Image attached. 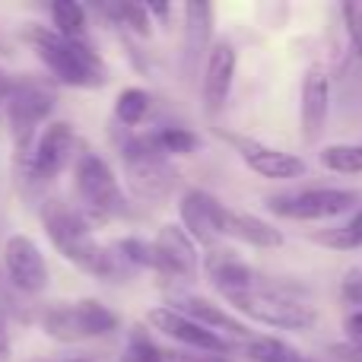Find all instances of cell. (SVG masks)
Returning a JSON list of instances; mask_svg holds the SVG:
<instances>
[{
	"instance_id": "obj_1",
	"label": "cell",
	"mask_w": 362,
	"mask_h": 362,
	"mask_svg": "<svg viewBox=\"0 0 362 362\" xmlns=\"http://www.w3.org/2000/svg\"><path fill=\"white\" fill-rule=\"evenodd\" d=\"M42 223L51 245L74 267H80L83 274L99 276V280L118 276V255H115V248H105L93 235V226L83 219V213L76 206L64 204V200H48L42 206Z\"/></svg>"
},
{
	"instance_id": "obj_2",
	"label": "cell",
	"mask_w": 362,
	"mask_h": 362,
	"mask_svg": "<svg viewBox=\"0 0 362 362\" xmlns=\"http://www.w3.org/2000/svg\"><path fill=\"white\" fill-rule=\"evenodd\" d=\"M25 38L32 42L35 54L42 57V64L48 67V74L57 83L74 89H99L108 83V67L99 57V51H93L83 38H64L54 29L45 25H29Z\"/></svg>"
},
{
	"instance_id": "obj_3",
	"label": "cell",
	"mask_w": 362,
	"mask_h": 362,
	"mask_svg": "<svg viewBox=\"0 0 362 362\" xmlns=\"http://www.w3.org/2000/svg\"><path fill=\"white\" fill-rule=\"evenodd\" d=\"M74 187H76V200L89 226L93 223H112V219L127 216V200L124 191L118 185L115 169L99 156V153L86 150L76 156L74 163Z\"/></svg>"
},
{
	"instance_id": "obj_4",
	"label": "cell",
	"mask_w": 362,
	"mask_h": 362,
	"mask_svg": "<svg viewBox=\"0 0 362 362\" xmlns=\"http://www.w3.org/2000/svg\"><path fill=\"white\" fill-rule=\"evenodd\" d=\"M121 165H124L134 197L146 200V204L169 200L181 178L178 169L169 163V156H163L146 137H131L121 144Z\"/></svg>"
},
{
	"instance_id": "obj_5",
	"label": "cell",
	"mask_w": 362,
	"mask_h": 362,
	"mask_svg": "<svg viewBox=\"0 0 362 362\" xmlns=\"http://www.w3.org/2000/svg\"><path fill=\"white\" fill-rule=\"evenodd\" d=\"M238 315L257 321V325L267 327H280V331H308L318 321V312H315L308 302L293 299L289 293L276 286H257V289H242V293H229L223 296Z\"/></svg>"
},
{
	"instance_id": "obj_6",
	"label": "cell",
	"mask_w": 362,
	"mask_h": 362,
	"mask_svg": "<svg viewBox=\"0 0 362 362\" xmlns=\"http://www.w3.org/2000/svg\"><path fill=\"white\" fill-rule=\"evenodd\" d=\"M54 89L38 76H19L10 83V95H6L4 108H6V121H10V134L16 144V156L23 163L29 156L32 144L38 137V124L54 112Z\"/></svg>"
},
{
	"instance_id": "obj_7",
	"label": "cell",
	"mask_w": 362,
	"mask_h": 362,
	"mask_svg": "<svg viewBox=\"0 0 362 362\" xmlns=\"http://www.w3.org/2000/svg\"><path fill=\"white\" fill-rule=\"evenodd\" d=\"M118 315L99 299H76L57 302L42 312V331L61 344H83V340H99L118 331Z\"/></svg>"
},
{
	"instance_id": "obj_8",
	"label": "cell",
	"mask_w": 362,
	"mask_h": 362,
	"mask_svg": "<svg viewBox=\"0 0 362 362\" xmlns=\"http://www.w3.org/2000/svg\"><path fill=\"white\" fill-rule=\"evenodd\" d=\"M359 200V191L350 187H308L296 194H274L267 197V210L283 219H299V223H318V219L344 216Z\"/></svg>"
},
{
	"instance_id": "obj_9",
	"label": "cell",
	"mask_w": 362,
	"mask_h": 362,
	"mask_svg": "<svg viewBox=\"0 0 362 362\" xmlns=\"http://www.w3.org/2000/svg\"><path fill=\"white\" fill-rule=\"evenodd\" d=\"M146 325H150L153 331L172 337L175 344L187 346V353H210V356H229V353H235L232 340L200 327L197 321H191L187 315H181L178 308H172V305L150 308V312H146Z\"/></svg>"
},
{
	"instance_id": "obj_10",
	"label": "cell",
	"mask_w": 362,
	"mask_h": 362,
	"mask_svg": "<svg viewBox=\"0 0 362 362\" xmlns=\"http://www.w3.org/2000/svg\"><path fill=\"white\" fill-rule=\"evenodd\" d=\"M76 153V134H74V124L67 121H51L42 134L35 137L32 144L29 156L23 159V169L32 181H51L64 172V165L74 159Z\"/></svg>"
},
{
	"instance_id": "obj_11",
	"label": "cell",
	"mask_w": 362,
	"mask_h": 362,
	"mask_svg": "<svg viewBox=\"0 0 362 362\" xmlns=\"http://www.w3.org/2000/svg\"><path fill=\"white\" fill-rule=\"evenodd\" d=\"M4 267L10 283L25 296H38L48 289V264L38 245L29 235H10L4 245Z\"/></svg>"
},
{
	"instance_id": "obj_12",
	"label": "cell",
	"mask_w": 362,
	"mask_h": 362,
	"mask_svg": "<svg viewBox=\"0 0 362 362\" xmlns=\"http://www.w3.org/2000/svg\"><path fill=\"white\" fill-rule=\"evenodd\" d=\"M232 76H235V48L229 38H216L210 42L204 57V76H200V89H204V112L216 118L226 108L232 93Z\"/></svg>"
},
{
	"instance_id": "obj_13",
	"label": "cell",
	"mask_w": 362,
	"mask_h": 362,
	"mask_svg": "<svg viewBox=\"0 0 362 362\" xmlns=\"http://www.w3.org/2000/svg\"><path fill=\"white\" fill-rule=\"evenodd\" d=\"M223 200H216L213 194L200 191V187H191V191L181 194V204H178V213H181V229L191 235L194 245H206L213 248L219 238V219H223Z\"/></svg>"
},
{
	"instance_id": "obj_14",
	"label": "cell",
	"mask_w": 362,
	"mask_h": 362,
	"mask_svg": "<svg viewBox=\"0 0 362 362\" xmlns=\"http://www.w3.org/2000/svg\"><path fill=\"white\" fill-rule=\"evenodd\" d=\"M153 248H156V257H159L156 274L175 276V280H194L200 255H197V245L191 242V235L178 223H165L159 229V235L153 238Z\"/></svg>"
},
{
	"instance_id": "obj_15",
	"label": "cell",
	"mask_w": 362,
	"mask_h": 362,
	"mask_svg": "<svg viewBox=\"0 0 362 362\" xmlns=\"http://www.w3.org/2000/svg\"><path fill=\"white\" fill-rule=\"evenodd\" d=\"M327 112H331V80L321 67H308L302 76V105H299V121H302V140L315 144L327 124Z\"/></svg>"
},
{
	"instance_id": "obj_16",
	"label": "cell",
	"mask_w": 362,
	"mask_h": 362,
	"mask_svg": "<svg viewBox=\"0 0 362 362\" xmlns=\"http://www.w3.org/2000/svg\"><path fill=\"white\" fill-rule=\"evenodd\" d=\"M172 308H178L181 315H187L191 321H197L200 327H206V331H213V334H219V337L232 340V344H242V340L251 337V327L245 325L242 318L229 315L223 305L204 299V296H181V299L172 302Z\"/></svg>"
},
{
	"instance_id": "obj_17",
	"label": "cell",
	"mask_w": 362,
	"mask_h": 362,
	"mask_svg": "<svg viewBox=\"0 0 362 362\" xmlns=\"http://www.w3.org/2000/svg\"><path fill=\"white\" fill-rule=\"evenodd\" d=\"M238 153H242L245 165L261 178L289 181V178L305 175V159L293 156V153H283V150H276V146L257 144V140H238Z\"/></svg>"
},
{
	"instance_id": "obj_18",
	"label": "cell",
	"mask_w": 362,
	"mask_h": 362,
	"mask_svg": "<svg viewBox=\"0 0 362 362\" xmlns=\"http://www.w3.org/2000/svg\"><path fill=\"white\" fill-rule=\"evenodd\" d=\"M235 238L242 245H251V248H280L283 245V232L276 229L274 223L255 216V213L245 210H229L223 206V219H219V238Z\"/></svg>"
},
{
	"instance_id": "obj_19",
	"label": "cell",
	"mask_w": 362,
	"mask_h": 362,
	"mask_svg": "<svg viewBox=\"0 0 362 362\" xmlns=\"http://www.w3.org/2000/svg\"><path fill=\"white\" fill-rule=\"evenodd\" d=\"M206 276H210V283L216 286L219 296L267 286L255 267H248L242 257H235L232 251H226V248H216V251L206 255Z\"/></svg>"
},
{
	"instance_id": "obj_20",
	"label": "cell",
	"mask_w": 362,
	"mask_h": 362,
	"mask_svg": "<svg viewBox=\"0 0 362 362\" xmlns=\"http://www.w3.org/2000/svg\"><path fill=\"white\" fill-rule=\"evenodd\" d=\"M185 16H187V38H185L181 67H185V74H194V67L200 64V57H206V48H210V19H213V10L206 4H187L185 6Z\"/></svg>"
},
{
	"instance_id": "obj_21",
	"label": "cell",
	"mask_w": 362,
	"mask_h": 362,
	"mask_svg": "<svg viewBox=\"0 0 362 362\" xmlns=\"http://www.w3.org/2000/svg\"><path fill=\"white\" fill-rule=\"evenodd\" d=\"M235 353H242L251 362H312L293 344H286L280 337H261V334H251L248 340L235 344Z\"/></svg>"
},
{
	"instance_id": "obj_22",
	"label": "cell",
	"mask_w": 362,
	"mask_h": 362,
	"mask_svg": "<svg viewBox=\"0 0 362 362\" xmlns=\"http://www.w3.org/2000/svg\"><path fill=\"white\" fill-rule=\"evenodd\" d=\"M153 108V95L140 86H127L118 93V102H115V118L124 127H137L140 121L150 115Z\"/></svg>"
},
{
	"instance_id": "obj_23",
	"label": "cell",
	"mask_w": 362,
	"mask_h": 362,
	"mask_svg": "<svg viewBox=\"0 0 362 362\" xmlns=\"http://www.w3.org/2000/svg\"><path fill=\"white\" fill-rule=\"evenodd\" d=\"M153 146H156L163 156H187V153H197L200 150V137L187 127H159L156 134H146Z\"/></svg>"
},
{
	"instance_id": "obj_24",
	"label": "cell",
	"mask_w": 362,
	"mask_h": 362,
	"mask_svg": "<svg viewBox=\"0 0 362 362\" xmlns=\"http://www.w3.org/2000/svg\"><path fill=\"white\" fill-rule=\"evenodd\" d=\"M321 165L334 175H362V144H331L321 150Z\"/></svg>"
},
{
	"instance_id": "obj_25",
	"label": "cell",
	"mask_w": 362,
	"mask_h": 362,
	"mask_svg": "<svg viewBox=\"0 0 362 362\" xmlns=\"http://www.w3.org/2000/svg\"><path fill=\"white\" fill-rule=\"evenodd\" d=\"M318 242L325 245V248H334V251H356V248H362V206L353 213L350 219H346L344 226L321 232Z\"/></svg>"
},
{
	"instance_id": "obj_26",
	"label": "cell",
	"mask_w": 362,
	"mask_h": 362,
	"mask_svg": "<svg viewBox=\"0 0 362 362\" xmlns=\"http://www.w3.org/2000/svg\"><path fill=\"white\" fill-rule=\"evenodd\" d=\"M51 19H54V32L64 38H83L86 32V10L74 0H57L51 6Z\"/></svg>"
},
{
	"instance_id": "obj_27",
	"label": "cell",
	"mask_w": 362,
	"mask_h": 362,
	"mask_svg": "<svg viewBox=\"0 0 362 362\" xmlns=\"http://www.w3.org/2000/svg\"><path fill=\"white\" fill-rule=\"evenodd\" d=\"M121 362H169V359H165L163 346L150 337V331L134 327L127 344H124V350H121Z\"/></svg>"
},
{
	"instance_id": "obj_28",
	"label": "cell",
	"mask_w": 362,
	"mask_h": 362,
	"mask_svg": "<svg viewBox=\"0 0 362 362\" xmlns=\"http://www.w3.org/2000/svg\"><path fill=\"white\" fill-rule=\"evenodd\" d=\"M115 255H118V261H127L131 267H140V270H159V257H156V248H153V242H146V238H121L118 245H115Z\"/></svg>"
},
{
	"instance_id": "obj_29",
	"label": "cell",
	"mask_w": 362,
	"mask_h": 362,
	"mask_svg": "<svg viewBox=\"0 0 362 362\" xmlns=\"http://www.w3.org/2000/svg\"><path fill=\"white\" fill-rule=\"evenodd\" d=\"M108 13H112L115 19H121V23H124L131 32H137L140 38H146V35L153 32L150 13H146V6H144V4H115Z\"/></svg>"
},
{
	"instance_id": "obj_30",
	"label": "cell",
	"mask_w": 362,
	"mask_h": 362,
	"mask_svg": "<svg viewBox=\"0 0 362 362\" xmlns=\"http://www.w3.org/2000/svg\"><path fill=\"white\" fill-rule=\"evenodd\" d=\"M344 23H346V35H350V48L353 54L362 61V4H344Z\"/></svg>"
},
{
	"instance_id": "obj_31",
	"label": "cell",
	"mask_w": 362,
	"mask_h": 362,
	"mask_svg": "<svg viewBox=\"0 0 362 362\" xmlns=\"http://www.w3.org/2000/svg\"><path fill=\"white\" fill-rule=\"evenodd\" d=\"M327 353H331L334 359H340V362H362V344H353V340L327 346Z\"/></svg>"
},
{
	"instance_id": "obj_32",
	"label": "cell",
	"mask_w": 362,
	"mask_h": 362,
	"mask_svg": "<svg viewBox=\"0 0 362 362\" xmlns=\"http://www.w3.org/2000/svg\"><path fill=\"white\" fill-rule=\"evenodd\" d=\"M165 359L169 362H229L226 356H210V353H172V350H165Z\"/></svg>"
},
{
	"instance_id": "obj_33",
	"label": "cell",
	"mask_w": 362,
	"mask_h": 362,
	"mask_svg": "<svg viewBox=\"0 0 362 362\" xmlns=\"http://www.w3.org/2000/svg\"><path fill=\"white\" fill-rule=\"evenodd\" d=\"M344 331L346 337L353 340V344H362V308H356V312H350L344 318Z\"/></svg>"
},
{
	"instance_id": "obj_34",
	"label": "cell",
	"mask_w": 362,
	"mask_h": 362,
	"mask_svg": "<svg viewBox=\"0 0 362 362\" xmlns=\"http://www.w3.org/2000/svg\"><path fill=\"white\" fill-rule=\"evenodd\" d=\"M10 331H6V318L0 312V362H10Z\"/></svg>"
},
{
	"instance_id": "obj_35",
	"label": "cell",
	"mask_w": 362,
	"mask_h": 362,
	"mask_svg": "<svg viewBox=\"0 0 362 362\" xmlns=\"http://www.w3.org/2000/svg\"><path fill=\"white\" fill-rule=\"evenodd\" d=\"M10 74H4V70H0V108H4V102H6V95H10Z\"/></svg>"
},
{
	"instance_id": "obj_36",
	"label": "cell",
	"mask_w": 362,
	"mask_h": 362,
	"mask_svg": "<svg viewBox=\"0 0 362 362\" xmlns=\"http://www.w3.org/2000/svg\"><path fill=\"white\" fill-rule=\"evenodd\" d=\"M64 362H93V359H64Z\"/></svg>"
},
{
	"instance_id": "obj_37",
	"label": "cell",
	"mask_w": 362,
	"mask_h": 362,
	"mask_svg": "<svg viewBox=\"0 0 362 362\" xmlns=\"http://www.w3.org/2000/svg\"><path fill=\"white\" fill-rule=\"evenodd\" d=\"M356 280H359V283H362V270H359V276H356Z\"/></svg>"
}]
</instances>
